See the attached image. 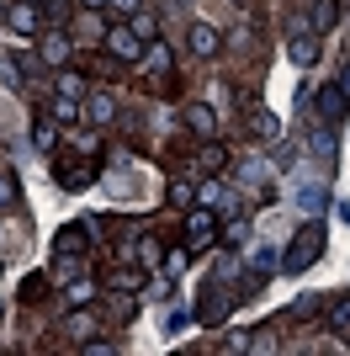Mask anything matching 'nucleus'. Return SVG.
I'll return each instance as SVG.
<instances>
[{"label":"nucleus","mask_w":350,"mask_h":356,"mask_svg":"<svg viewBox=\"0 0 350 356\" xmlns=\"http://www.w3.org/2000/svg\"><path fill=\"white\" fill-rule=\"evenodd\" d=\"M319 255H324V229H319V223H303V229H297V239L287 245V255H281V271L303 277V271L313 266Z\"/></svg>","instance_id":"obj_1"},{"label":"nucleus","mask_w":350,"mask_h":356,"mask_svg":"<svg viewBox=\"0 0 350 356\" xmlns=\"http://www.w3.org/2000/svg\"><path fill=\"white\" fill-rule=\"evenodd\" d=\"M228 309H233V293H228V287H218V277H212V287H207L202 309H197V319H202V325H218Z\"/></svg>","instance_id":"obj_3"},{"label":"nucleus","mask_w":350,"mask_h":356,"mask_svg":"<svg viewBox=\"0 0 350 356\" xmlns=\"http://www.w3.org/2000/svg\"><path fill=\"white\" fill-rule=\"evenodd\" d=\"M38 54H43V64H64V59H69V38H64V32H48Z\"/></svg>","instance_id":"obj_9"},{"label":"nucleus","mask_w":350,"mask_h":356,"mask_svg":"<svg viewBox=\"0 0 350 356\" xmlns=\"http://www.w3.org/2000/svg\"><path fill=\"white\" fill-rule=\"evenodd\" d=\"M80 90H85V74H74V70H64V74H58V96H69V102H74Z\"/></svg>","instance_id":"obj_19"},{"label":"nucleus","mask_w":350,"mask_h":356,"mask_svg":"<svg viewBox=\"0 0 350 356\" xmlns=\"http://www.w3.org/2000/svg\"><path fill=\"white\" fill-rule=\"evenodd\" d=\"M181 271H186V250H170L165 255V277H181Z\"/></svg>","instance_id":"obj_29"},{"label":"nucleus","mask_w":350,"mask_h":356,"mask_svg":"<svg viewBox=\"0 0 350 356\" xmlns=\"http://www.w3.org/2000/svg\"><path fill=\"white\" fill-rule=\"evenodd\" d=\"M85 32H90V38H106V22H101L96 11H90V16H85Z\"/></svg>","instance_id":"obj_35"},{"label":"nucleus","mask_w":350,"mask_h":356,"mask_svg":"<svg viewBox=\"0 0 350 356\" xmlns=\"http://www.w3.org/2000/svg\"><path fill=\"white\" fill-rule=\"evenodd\" d=\"M53 118L58 122H74V118H80V106H74L69 96H58V102H53Z\"/></svg>","instance_id":"obj_27"},{"label":"nucleus","mask_w":350,"mask_h":356,"mask_svg":"<svg viewBox=\"0 0 350 356\" xmlns=\"http://www.w3.org/2000/svg\"><path fill=\"white\" fill-rule=\"evenodd\" d=\"M239 6H244V0H239Z\"/></svg>","instance_id":"obj_40"},{"label":"nucleus","mask_w":350,"mask_h":356,"mask_svg":"<svg viewBox=\"0 0 350 356\" xmlns=\"http://www.w3.org/2000/svg\"><path fill=\"white\" fill-rule=\"evenodd\" d=\"M207 202H218V208H212V213H239V197H233V192H218V186H207Z\"/></svg>","instance_id":"obj_18"},{"label":"nucleus","mask_w":350,"mask_h":356,"mask_svg":"<svg viewBox=\"0 0 350 356\" xmlns=\"http://www.w3.org/2000/svg\"><path fill=\"white\" fill-rule=\"evenodd\" d=\"M170 202H175V208H191V202H197V192H191L186 181H175V186H170Z\"/></svg>","instance_id":"obj_26"},{"label":"nucleus","mask_w":350,"mask_h":356,"mask_svg":"<svg viewBox=\"0 0 350 356\" xmlns=\"http://www.w3.org/2000/svg\"><path fill=\"white\" fill-rule=\"evenodd\" d=\"M96 6H101V0H85V11H96Z\"/></svg>","instance_id":"obj_38"},{"label":"nucleus","mask_w":350,"mask_h":356,"mask_svg":"<svg viewBox=\"0 0 350 356\" xmlns=\"http://www.w3.org/2000/svg\"><path fill=\"white\" fill-rule=\"evenodd\" d=\"M186 234L202 245V239H212V208H191V218H186Z\"/></svg>","instance_id":"obj_10"},{"label":"nucleus","mask_w":350,"mask_h":356,"mask_svg":"<svg viewBox=\"0 0 350 356\" xmlns=\"http://www.w3.org/2000/svg\"><path fill=\"white\" fill-rule=\"evenodd\" d=\"M249 266H255V271L265 277V271H276V266H281V255L271 250V245H255V250H249Z\"/></svg>","instance_id":"obj_15"},{"label":"nucleus","mask_w":350,"mask_h":356,"mask_svg":"<svg viewBox=\"0 0 350 356\" xmlns=\"http://www.w3.org/2000/svg\"><path fill=\"white\" fill-rule=\"evenodd\" d=\"M80 112H85V118L96 122V128H106V122L117 118V102H112V96H106V90H90V96H85V106H80Z\"/></svg>","instance_id":"obj_6"},{"label":"nucleus","mask_w":350,"mask_h":356,"mask_svg":"<svg viewBox=\"0 0 350 356\" xmlns=\"http://www.w3.org/2000/svg\"><path fill=\"white\" fill-rule=\"evenodd\" d=\"M249 122H255V134H260V138H276L281 134V122L271 118V112H260V118H249Z\"/></svg>","instance_id":"obj_25"},{"label":"nucleus","mask_w":350,"mask_h":356,"mask_svg":"<svg viewBox=\"0 0 350 356\" xmlns=\"http://www.w3.org/2000/svg\"><path fill=\"white\" fill-rule=\"evenodd\" d=\"M43 287H48V277H43V271H32L27 282H22V298H27V303H38V298H43Z\"/></svg>","instance_id":"obj_24"},{"label":"nucleus","mask_w":350,"mask_h":356,"mask_svg":"<svg viewBox=\"0 0 350 356\" xmlns=\"http://www.w3.org/2000/svg\"><path fill=\"white\" fill-rule=\"evenodd\" d=\"M255 346V330H233V335H223V351H249Z\"/></svg>","instance_id":"obj_23"},{"label":"nucleus","mask_w":350,"mask_h":356,"mask_svg":"<svg viewBox=\"0 0 350 356\" xmlns=\"http://www.w3.org/2000/svg\"><path fill=\"white\" fill-rule=\"evenodd\" d=\"M319 59V43H313V32H297L292 38V64H313Z\"/></svg>","instance_id":"obj_11"},{"label":"nucleus","mask_w":350,"mask_h":356,"mask_svg":"<svg viewBox=\"0 0 350 356\" xmlns=\"http://www.w3.org/2000/svg\"><path fill=\"white\" fill-rule=\"evenodd\" d=\"M106 287L112 293H138V277L133 271H106Z\"/></svg>","instance_id":"obj_21"},{"label":"nucleus","mask_w":350,"mask_h":356,"mask_svg":"<svg viewBox=\"0 0 350 356\" xmlns=\"http://www.w3.org/2000/svg\"><path fill=\"white\" fill-rule=\"evenodd\" d=\"M133 32H138V38H154V16L138 11V16H133Z\"/></svg>","instance_id":"obj_31"},{"label":"nucleus","mask_w":350,"mask_h":356,"mask_svg":"<svg viewBox=\"0 0 350 356\" xmlns=\"http://www.w3.org/2000/svg\"><path fill=\"white\" fill-rule=\"evenodd\" d=\"M0 11H6V6H0Z\"/></svg>","instance_id":"obj_39"},{"label":"nucleus","mask_w":350,"mask_h":356,"mask_svg":"<svg viewBox=\"0 0 350 356\" xmlns=\"http://www.w3.org/2000/svg\"><path fill=\"white\" fill-rule=\"evenodd\" d=\"M106 54H112V59H144V38L128 32V27H112L106 32Z\"/></svg>","instance_id":"obj_4"},{"label":"nucleus","mask_w":350,"mask_h":356,"mask_svg":"<svg viewBox=\"0 0 350 356\" xmlns=\"http://www.w3.org/2000/svg\"><path fill=\"white\" fill-rule=\"evenodd\" d=\"M345 106H350V90H345V86H324V90H319V122L340 128V118H345Z\"/></svg>","instance_id":"obj_2"},{"label":"nucleus","mask_w":350,"mask_h":356,"mask_svg":"<svg viewBox=\"0 0 350 356\" xmlns=\"http://www.w3.org/2000/svg\"><path fill=\"white\" fill-rule=\"evenodd\" d=\"M144 64H149V70H154V74H160L165 64H170V54H165V48H149V54H144Z\"/></svg>","instance_id":"obj_32"},{"label":"nucleus","mask_w":350,"mask_h":356,"mask_svg":"<svg viewBox=\"0 0 350 356\" xmlns=\"http://www.w3.org/2000/svg\"><path fill=\"white\" fill-rule=\"evenodd\" d=\"M335 22H340V0H319V6H313V27L329 32Z\"/></svg>","instance_id":"obj_14"},{"label":"nucleus","mask_w":350,"mask_h":356,"mask_svg":"<svg viewBox=\"0 0 350 356\" xmlns=\"http://www.w3.org/2000/svg\"><path fill=\"white\" fill-rule=\"evenodd\" d=\"M218 48H223L218 27H207V22H197V27H191V54H197V59H218Z\"/></svg>","instance_id":"obj_5"},{"label":"nucleus","mask_w":350,"mask_h":356,"mask_svg":"<svg viewBox=\"0 0 350 356\" xmlns=\"http://www.w3.org/2000/svg\"><path fill=\"white\" fill-rule=\"evenodd\" d=\"M308 314H319V298L308 293V298H297V303H292V319H308Z\"/></svg>","instance_id":"obj_28"},{"label":"nucleus","mask_w":350,"mask_h":356,"mask_svg":"<svg viewBox=\"0 0 350 356\" xmlns=\"http://www.w3.org/2000/svg\"><path fill=\"white\" fill-rule=\"evenodd\" d=\"M90 298H96V277H90V282H69V293H64V303H69V309H85Z\"/></svg>","instance_id":"obj_16"},{"label":"nucleus","mask_w":350,"mask_h":356,"mask_svg":"<svg viewBox=\"0 0 350 356\" xmlns=\"http://www.w3.org/2000/svg\"><path fill=\"white\" fill-rule=\"evenodd\" d=\"M319 202H324V186H303V192H297V208H303L308 218L319 213Z\"/></svg>","instance_id":"obj_22"},{"label":"nucleus","mask_w":350,"mask_h":356,"mask_svg":"<svg viewBox=\"0 0 350 356\" xmlns=\"http://www.w3.org/2000/svg\"><path fill=\"white\" fill-rule=\"evenodd\" d=\"M64 330H69L74 341H85V335H96V319H85V314H69V319H64Z\"/></svg>","instance_id":"obj_20"},{"label":"nucleus","mask_w":350,"mask_h":356,"mask_svg":"<svg viewBox=\"0 0 350 356\" xmlns=\"http://www.w3.org/2000/svg\"><path fill=\"white\" fill-rule=\"evenodd\" d=\"M335 213H340V218H345V223H350V202H335Z\"/></svg>","instance_id":"obj_37"},{"label":"nucleus","mask_w":350,"mask_h":356,"mask_svg":"<svg viewBox=\"0 0 350 356\" xmlns=\"http://www.w3.org/2000/svg\"><path fill=\"white\" fill-rule=\"evenodd\" d=\"M11 22H16V27H22V32H32V27H38V16H32L27 6H11Z\"/></svg>","instance_id":"obj_30"},{"label":"nucleus","mask_w":350,"mask_h":356,"mask_svg":"<svg viewBox=\"0 0 350 356\" xmlns=\"http://www.w3.org/2000/svg\"><path fill=\"white\" fill-rule=\"evenodd\" d=\"M85 234H90L85 223H80V229H64V234H58V245H53V250H58V255H80V245H85Z\"/></svg>","instance_id":"obj_13"},{"label":"nucleus","mask_w":350,"mask_h":356,"mask_svg":"<svg viewBox=\"0 0 350 356\" xmlns=\"http://www.w3.org/2000/svg\"><path fill=\"white\" fill-rule=\"evenodd\" d=\"M223 160H228L223 149H202V170H223Z\"/></svg>","instance_id":"obj_33"},{"label":"nucleus","mask_w":350,"mask_h":356,"mask_svg":"<svg viewBox=\"0 0 350 356\" xmlns=\"http://www.w3.org/2000/svg\"><path fill=\"white\" fill-rule=\"evenodd\" d=\"M324 325L335 330V335H350V298H345V303H329V314H324Z\"/></svg>","instance_id":"obj_12"},{"label":"nucleus","mask_w":350,"mask_h":356,"mask_svg":"<svg viewBox=\"0 0 350 356\" xmlns=\"http://www.w3.org/2000/svg\"><path fill=\"white\" fill-rule=\"evenodd\" d=\"M6 202H16V181L11 176H0V208H6Z\"/></svg>","instance_id":"obj_34"},{"label":"nucleus","mask_w":350,"mask_h":356,"mask_svg":"<svg viewBox=\"0 0 350 356\" xmlns=\"http://www.w3.org/2000/svg\"><path fill=\"white\" fill-rule=\"evenodd\" d=\"M117 11H138V0H112Z\"/></svg>","instance_id":"obj_36"},{"label":"nucleus","mask_w":350,"mask_h":356,"mask_svg":"<svg viewBox=\"0 0 350 356\" xmlns=\"http://www.w3.org/2000/svg\"><path fill=\"white\" fill-rule=\"evenodd\" d=\"M308 149H313V154H319L324 165H335V128H329V122H319V128H313V134H308Z\"/></svg>","instance_id":"obj_8"},{"label":"nucleus","mask_w":350,"mask_h":356,"mask_svg":"<svg viewBox=\"0 0 350 356\" xmlns=\"http://www.w3.org/2000/svg\"><path fill=\"white\" fill-rule=\"evenodd\" d=\"M186 122H191V134H197V138L218 134V118H212V106H207V102H191L186 106Z\"/></svg>","instance_id":"obj_7"},{"label":"nucleus","mask_w":350,"mask_h":356,"mask_svg":"<svg viewBox=\"0 0 350 356\" xmlns=\"http://www.w3.org/2000/svg\"><path fill=\"white\" fill-rule=\"evenodd\" d=\"M69 16H74V6H69V0H43V22H53V27H64Z\"/></svg>","instance_id":"obj_17"}]
</instances>
